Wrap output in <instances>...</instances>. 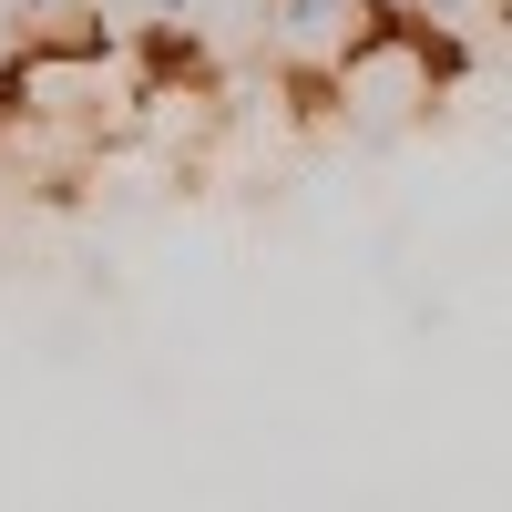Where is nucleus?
<instances>
[{"label":"nucleus","mask_w":512,"mask_h":512,"mask_svg":"<svg viewBox=\"0 0 512 512\" xmlns=\"http://www.w3.org/2000/svg\"><path fill=\"white\" fill-rule=\"evenodd\" d=\"M185 11H195V0H154V21H185Z\"/></svg>","instance_id":"2"},{"label":"nucleus","mask_w":512,"mask_h":512,"mask_svg":"<svg viewBox=\"0 0 512 512\" xmlns=\"http://www.w3.org/2000/svg\"><path fill=\"white\" fill-rule=\"evenodd\" d=\"M11 11H31V21H41V11H52V0H11Z\"/></svg>","instance_id":"3"},{"label":"nucleus","mask_w":512,"mask_h":512,"mask_svg":"<svg viewBox=\"0 0 512 512\" xmlns=\"http://www.w3.org/2000/svg\"><path fill=\"white\" fill-rule=\"evenodd\" d=\"M338 93L369 103V113H410V103H431V41H420L410 21H379L369 41H349Z\"/></svg>","instance_id":"1"},{"label":"nucleus","mask_w":512,"mask_h":512,"mask_svg":"<svg viewBox=\"0 0 512 512\" xmlns=\"http://www.w3.org/2000/svg\"><path fill=\"white\" fill-rule=\"evenodd\" d=\"M0 11H11V0H0Z\"/></svg>","instance_id":"4"}]
</instances>
